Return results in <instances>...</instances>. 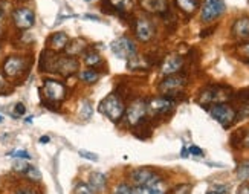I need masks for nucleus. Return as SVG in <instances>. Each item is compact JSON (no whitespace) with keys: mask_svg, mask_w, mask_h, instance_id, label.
I'll return each mask as SVG.
<instances>
[{"mask_svg":"<svg viewBox=\"0 0 249 194\" xmlns=\"http://www.w3.org/2000/svg\"><path fill=\"white\" fill-rule=\"evenodd\" d=\"M41 95L43 106H46L49 110H58L60 103L66 100L68 96V88L66 84L55 78H46L43 81Z\"/></svg>","mask_w":249,"mask_h":194,"instance_id":"f257e3e1","label":"nucleus"},{"mask_svg":"<svg viewBox=\"0 0 249 194\" xmlns=\"http://www.w3.org/2000/svg\"><path fill=\"white\" fill-rule=\"evenodd\" d=\"M232 98V89L225 84H211L205 88L199 95V104L203 107H211L214 104L226 103Z\"/></svg>","mask_w":249,"mask_h":194,"instance_id":"f03ea898","label":"nucleus"},{"mask_svg":"<svg viewBox=\"0 0 249 194\" xmlns=\"http://www.w3.org/2000/svg\"><path fill=\"white\" fill-rule=\"evenodd\" d=\"M98 109L103 115H106V118H109L112 123L118 124V123H121V120L124 118L125 103L118 93H110L100 103Z\"/></svg>","mask_w":249,"mask_h":194,"instance_id":"7ed1b4c3","label":"nucleus"},{"mask_svg":"<svg viewBox=\"0 0 249 194\" xmlns=\"http://www.w3.org/2000/svg\"><path fill=\"white\" fill-rule=\"evenodd\" d=\"M127 180L133 187H158L162 182V176L155 168L139 167L130 171Z\"/></svg>","mask_w":249,"mask_h":194,"instance_id":"20e7f679","label":"nucleus"},{"mask_svg":"<svg viewBox=\"0 0 249 194\" xmlns=\"http://www.w3.org/2000/svg\"><path fill=\"white\" fill-rule=\"evenodd\" d=\"M208 110L214 120L225 128H230L237 120H239V118H237V109L228 103L214 104L208 107Z\"/></svg>","mask_w":249,"mask_h":194,"instance_id":"39448f33","label":"nucleus"},{"mask_svg":"<svg viewBox=\"0 0 249 194\" xmlns=\"http://www.w3.org/2000/svg\"><path fill=\"white\" fill-rule=\"evenodd\" d=\"M145 116H147V101L142 98H136L128 106H125V113L123 120L125 121L127 127L133 128L141 121H144Z\"/></svg>","mask_w":249,"mask_h":194,"instance_id":"423d86ee","label":"nucleus"},{"mask_svg":"<svg viewBox=\"0 0 249 194\" xmlns=\"http://www.w3.org/2000/svg\"><path fill=\"white\" fill-rule=\"evenodd\" d=\"M187 86V78L182 77V75H170L165 77L158 86V90L162 93V96H167V98H175L179 96L183 90V88Z\"/></svg>","mask_w":249,"mask_h":194,"instance_id":"0eeeda50","label":"nucleus"},{"mask_svg":"<svg viewBox=\"0 0 249 194\" xmlns=\"http://www.w3.org/2000/svg\"><path fill=\"white\" fill-rule=\"evenodd\" d=\"M29 69V61L25 57L20 55H11L2 64V73L9 80H16L21 77Z\"/></svg>","mask_w":249,"mask_h":194,"instance_id":"6e6552de","label":"nucleus"},{"mask_svg":"<svg viewBox=\"0 0 249 194\" xmlns=\"http://www.w3.org/2000/svg\"><path fill=\"white\" fill-rule=\"evenodd\" d=\"M110 49L113 52V55H116L118 58H123V60H130L132 57H135L138 52V46H136L135 40L127 35L116 38L110 45Z\"/></svg>","mask_w":249,"mask_h":194,"instance_id":"1a4fd4ad","label":"nucleus"},{"mask_svg":"<svg viewBox=\"0 0 249 194\" xmlns=\"http://www.w3.org/2000/svg\"><path fill=\"white\" fill-rule=\"evenodd\" d=\"M175 107V101L167 96H156V98H150L147 100V115L148 116H164L168 112L173 110Z\"/></svg>","mask_w":249,"mask_h":194,"instance_id":"9d476101","label":"nucleus"},{"mask_svg":"<svg viewBox=\"0 0 249 194\" xmlns=\"http://www.w3.org/2000/svg\"><path fill=\"white\" fill-rule=\"evenodd\" d=\"M225 13V2L223 0H205L200 13V20L203 23L219 18Z\"/></svg>","mask_w":249,"mask_h":194,"instance_id":"9b49d317","label":"nucleus"},{"mask_svg":"<svg viewBox=\"0 0 249 194\" xmlns=\"http://www.w3.org/2000/svg\"><path fill=\"white\" fill-rule=\"evenodd\" d=\"M80 63L75 57L71 55H57L55 66H53V73H58L61 77H72L75 72H78Z\"/></svg>","mask_w":249,"mask_h":194,"instance_id":"f8f14e48","label":"nucleus"},{"mask_svg":"<svg viewBox=\"0 0 249 194\" xmlns=\"http://www.w3.org/2000/svg\"><path fill=\"white\" fill-rule=\"evenodd\" d=\"M13 23L17 29H29L36 23V14L29 8H17L13 13Z\"/></svg>","mask_w":249,"mask_h":194,"instance_id":"ddd939ff","label":"nucleus"},{"mask_svg":"<svg viewBox=\"0 0 249 194\" xmlns=\"http://www.w3.org/2000/svg\"><path fill=\"white\" fill-rule=\"evenodd\" d=\"M133 31H135L136 38L142 43H147L155 37V25L151 23V20L145 17H139L135 20Z\"/></svg>","mask_w":249,"mask_h":194,"instance_id":"4468645a","label":"nucleus"},{"mask_svg":"<svg viewBox=\"0 0 249 194\" xmlns=\"http://www.w3.org/2000/svg\"><path fill=\"white\" fill-rule=\"evenodd\" d=\"M183 68V57L178 55V53H173L164 58L160 64V73L164 77H170V75H176L180 69Z\"/></svg>","mask_w":249,"mask_h":194,"instance_id":"2eb2a0df","label":"nucleus"},{"mask_svg":"<svg viewBox=\"0 0 249 194\" xmlns=\"http://www.w3.org/2000/svg\"><path fill=\"white\" fill-rule=\"evenodd\" d=\"M69 35L66 34V32H53V34L49 35L48 41H46V49L52 51V52H61L66 49L68 43H69Z\"/></svg>","mask_w":249,"mask_h":194,"instance_id":"dca6fc26","label":"nucleus"},{"mask_svg":"<svg viewBox=\"0 0 249 194\" xmlns=\"http://www.w3.org/2000/svg\"><path fill=\"white\" fill-rule=\"evenodd\" d=\"M231 34L235 40H249V17L243 16L240 18H237L234 21V25L231 28Z\"/></svg>","mask_w":249,"mask_h":194,"instance_id":"f3484780","label":"nucleus"},{"mask_svg":"<svg viewBox=\"0 0 249 194\" xmlns=\"http://www.w3.org/2000/svg\"><path fill=\"white\" fill-rule=\"evenodd\" d=\"M144 11L151 14H165L168 11L167 0H139Z\"/></svg>","mask_w":249,"mask_h":194,"instance_id":"a211bd4d","label":"nucleus"},{"mask_svg":"<svg viewBox=\"0 0 249 194\" xmlns=\"http://www.w3.org/2000/svg\"><path fill=\"white\" fill-rule=\"evenodd\" d=\"M89 187L95 194H103L107 190V177L100 171H92L89 175Z\"/></svg>","mask_w":249,"mask_h":194,"instance_id":"6ab92c4d","label":"nucleus"},{"mask_svg":"<svg viewBox=\"0 0 249 194\" xmlns=\"http://www.w3.org/2000/svg\"><path fill=\"white\" fill-rule=\"evenodd\" d=\"M83 63L88 68H90V69H96V68L103 64V57H101V53L96 49L88 48L83 52Z\"/></svg>","mask_w":249,"mask_h":194,"instance_id":"aec40b11","label":"nucleus"},{"mask_svg":"<svg viewBox=\"0 0 249 194\" xmlns=\"http://www.w3.org/2000/svg\"><path fill=\"white\" fill-rule=\"evenodd\" d=\"M88 49V43H86L84 38L78 37V38H72L69 40L66 49H64V52H66V55H71V57H77V55H81V53Z\"/></svg>","mask_w":249,"mask_h":194,"instance_id":"412c9836","label":"nucleus"},{"mask_svg":"<svg viewBox=\"0 0 249 194\" xmlns=\"http://www.w3.org/2000/svg\"><path fill=\"white\" fill-rule=\"evenodd\" d=\"M78 78L86 83V84H95L101 78V72L98 69H84V71H80L78 72Z\"/></svg>","mask_w":249,"mask_h":194,"instance_id":"4be33fe9","label":"nucleus"},{"mask_svg":"<svg viewBox=\"0 0 249 194\" xmlns=\"http://www.w3.org/2000/svg\"><path fill=\"white\" fill-rule=\"evenodd\" d=\"M176 5H178V8L182 11V13L191 16V14H194L197 11L200 2H199V0H176Z\"/></svg>","mask_w":249,"mask_h":194,"instance_id":"5701e85b","label":"nucleus"},{"mask_svg":"<svg viewBox=\"0 0 249 194\" xmlns=\"http://www.w3.org/2000/svg\"><path fill=\"white\" fill-rule=\"evenodd\" d=\"M133 132H135V136H138L139 139H147L151 136V125L147 120H144L133 127Z\"/></svg>","mask_w":249,"mask_h":194,"instance_id":"b1692460","label":"nucleus"},{"mask_svg":"<svg viewBox=\"0 0 249 194\" xmlns=\"http://www.w3.org/2000/svg\"><path fill=\"white\" fill-rule=\"evenodd\" d=\"M112 194H135V187L128 180L116 182L112 188Z\"/></svg>","mask_w":249,"mask_h":194,"instance_id":"393cba45","label":"nucleus"},{"mask_svg":"<svg viewBox=\"0 0 249 194\" xmlns=\"http://www.w3.org/2000/svg\"><path fill=\"white\" fill-rule=\"evenodd\" d=\"M235 175H237V179L242 182L249 180V160H243V162L239 164V167L235 170Z\"/></svg>","mask_w":249,"mask_h":194,"instance_id":"a878e982","label":"nucleus"},{"mask_svg":"<svg viewBox=\"0 0 249 194\" xmlns=\"http://www.w3.org/2000/svg\"><path fill=\"white\" fill-rule=\"evenodd\" d=\"M26 176V179L29 180V184H38V182L41 180V173H40V170H37L36 167H32L29 165L26 168V171L23 173Z\"/></svg>","mask_w":249,"mask_h":194,"instance_id":"bb28decb","label":"nucleus"},{"mask_svg":"<svg viewBox=\"0 0 249 194\" xmlns=\"http://www.w3.org/2000/svg\"><path fill=\"white\" fill-rule=\"evenodd\" d=\"M245 132H246V128H239V130H235L232 133V136H231V147L232 148H240L242 147Z\"/></svg>","mask_w":249,"mask_h":194,"instance_id":"cd10ccee","label":"nucleus"},{"mask_svg":"<svg viewBox=\"0 0 249 194\" xmlns=\"http://www.w3.org/2000/svg\"><path fill=\"white\" fill-rule=\"evenodd\" d=\"M72 194H95V193L92 191V188L89 187L88 182L78 180V182H75Z\"/></svg>","mask_w":249,"mask_h":194,"instance_id":"c85d7f7f","label":"nucleus"},{"mask_svg":"<svg viewBox=\"0 0 249 194\" xmlns=\"http://www.w3.org/2000/svg\"><path fill=\"white\" fill-rule=\"evenodd\" d=\"M135 194H165L160 187H135Z\"/></svg>","mask_w":249,"mask_h":194,"instance_id":"c756f323","label":"nucleus"},{"mask_svg":"<svg viewBox=\"0 0 249 194\" xmlns=\"http://www.w3.org/2000/svg\"><path fill=\"white\" fill-rule=\"evenodd\" d=\"M92 113H93V106H92V103L88 101V100H84L83 104H81V116L84 118V120H90Z\"/></svg>","mask_w":249,"mask_h":194,"instance_id":"7c9ffc66","label":"nucleus"},{"mask_svg":"<svg viewBox=\"0 0 249 194\" xmlns=\"http://www.w3.org/2000/svg\"><path fill=\"white\" fill-rule=\"evenodd\" d=\"M234 100H235V101H239L240 106H242V104H249V88L242 89V90L237 92L235 96H234Z\"/></svg>","mask_w":249,"mask_h":194,"instance_id":"2f4dec72","label":"nucleus"},{"mask_svg":"<svg viewBox=\"0 0 249 194\" xmlns=\"http://www.w3.org/2000/svg\"><path fill=\"white\" fill-rule=\"evenodd\" d=\"M13 194H38V191L32 185H20L14 190Z\"/></svg>","mask_w":249,"mask_h":194,"instance_id":"473e14b6","label":"nucleus"},{"mask_svg":"<svg viewBox=\"0 0 249 194\" xmlns=\"http://www.w3.org/2000/svg\"><path fill=\"white\" fill-rule=\"evenodd\" d=\"M191 190H193L191 184H180V185H178L175 190L171 191V194H190Z\"/></svg>","mask_w":249,"mask_h":194,"instance_id":"72a5a7b5","label":"nucleus"},{"mask_svg":"<svg viewBox=\"0 0 249 194\" xmlns=\"http://www.w3.org/2000/svg\"><path fill=\"white\" fill-rule=\"evenodd\" d=\"M11 156H14L16 159H21V160H29L31 159V155L28 152H25V150H17V152H13V153H11Z\"/></svg>","mask_w":249,"mask_h":194,"instance_id":"f704fd0d","label":"nucleus"},{"mask_svg":"<svg viewBox=\"0 0 249 194\" xmlns=\"http://www.w3.org/2000/svg\"><path fill=\"white\" fill-rule=\"evenodd\" d=\"M239 53L243 58H246V61H249V41H246L239 46Z\"/></svg>","mask_w":249,"mask_h":194,"instance_id":"c9c22d12","label":"nucleus"},{"mask_svg":"<svg viewBox=\"0 0 249 194\" xmlns=\"http://www.w3.org/2000/svg\"><path fill=\"white\" fill-rule=\"evenodd\" d=\"M80 156L89 159V160H93V162H98V155L90 153V152H86V150H80Z\"/></svg>","mask_w":249,"mask_h":194,"instance_id":"e433bc0d","label":"nucleus"},{"mask_svg":"<svg viewBox=\"0 0 249 194\" xmlns=\"http://www.w3.org/2000/svg\"><path fill=\"white\" fill-rule=\"evenodd\" d=\"M25 113H26V107H25V104H23V103H17V104H16V115L21 116V115H25Z\"/></svg>","mask_w":249,"mask_h":194,"instance_id":"4c0bfd02","label":"nucleus"},{"mask_svg":"<svg viewBox=\"0 0 249 194\" xmlns=\"http://www.w3.org/2000/svg\"><path fill=\"white\" fill-rule=\"evenodd\" d=\"M237 194H249V182H243V184L237 188Z\"/></svg>","mask_w":249,"mask_h":194,"instance_id":"58836bf2","label":"nucleus"},{"mask_svg":"<svg viewBox=\"0 0 249 194\" xmlns=\"http://www.w3.org/2000/svg\"><path fill=\"white\" fill-rule=\"evenodd\" d=\"M190 153L191 155H197V156H203V152H202V150L199 148V147H196V145H191L190 148Z\"/></svg>","mask_w":249,"mask_h":194,"instance_id":"ea45409f","label":"nucleus"},{"mask_svg":"<svg viewBox=\"0 0 249 194\" xmlns=\"http://www.w3.org/2000/svg\"><path fill=\"white\" fill-rule=\"evenodd\" d=\"M242 147L249 148V128H246V132H245V138H243V144H242Z\"/></svg>","mask_w":249,"mask_h":194,"instance_id":"a19ab883","label":"nucleus"},{"mask_svg":"<svg viewBox=\"0 0 249 194\" xmlns=\"http://www.w3.org/2000/svg\"><path fill=\"white\" fill-rule=\"evenodd\" d=\"M214 31V28H210V29H203L202 32H200V37L202 38H205V37H210V34Z\"/></svg>","mask_w":249,"mask_h":194,"instance_id":"79ce46f5","label":"nucleus"},{"mask_svg":"<svg viewBox=\"0 0 249 194\" xmlns=\"http://www.w3.org/2000/svg\"><path fill=\"white\" fill-rule=\"evenodd\" d=\"M40 142H41V144L49 142V138H48V136H41V138H40Z\"/></svg>","mask_w":249,"mask_h":194,"instance_id":"37998d69","label":"nucleus"},{"mask_svg":"<svg viewBox=\"0 0 249 194\" xmlns=\"http://www.w3.org/2000/svg\"><path fill=\"white\" fill-rule=\"evenodd\" d=\"M207 194H223V193H219V191H208Z\"/></svg>","mask_w":249,"mask_h":194,"instance_id":"c03bdc74","label":"nucleus"},{"mask_svg":"<svg viewBox=\"0 0 249 194\" xmlns=\"http://www.w3.org/2000/svg\"><path fill=\"white\" fill-rule=\"evenodd\" d=\"M84 2H88V3H90V2H93V0H84Z\"/></svg>","mask_w":249,"mask_h":194,"instance_id":"a18cd8bd","label":"nucleus"},{"mask_svg":"<svg viewBox=\"0 0 249 194\" xmlns=\"http://www.w3.org/2000/svg\"><path fill=\"white\" fill-rule=\"evenodd\" d=\"M0 31H2V25H0Z\"/></svg>","mask_w":249,"mask_h":194,"instance_id":"49530a36","label":"nucleus"}]
</instances>
